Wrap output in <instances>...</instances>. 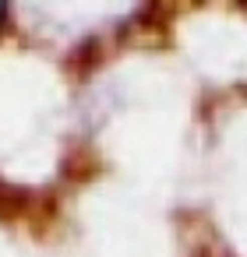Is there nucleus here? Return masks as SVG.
<instances>
[{
    "label": "nucleus",
    "mask_w": 247,
    "mask_h": 257,
    "mask_svg": "<svg viewBox=\"0 0 247 257\" xmlns=\"http://www.w3.org/2000/svg\"><path fill=\"white\" fill-rule=\"evenodd\" d=\"M0 25H4V8H0Z\"/></svg>",
    "instance_id": "f257e3e1"
}]
</instances>
